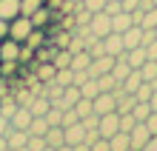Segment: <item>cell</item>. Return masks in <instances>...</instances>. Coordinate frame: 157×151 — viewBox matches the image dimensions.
Segmentation results:
<instances>
[{"label": "cell", "instance_id": "cell-1", "mask_svg": "<svg viewBox=\"0 0 157 151\" xmlns=\"http://www.w3.org/2000/svg\"><path fill=\"white\" fill-rule=\"evenodd\" d=\"M32 20L26 14H17L14 20H9V37H12V40H17V43H26V37L32 34Z\"/></svg>", "mask_w": 157, "mask_h": 151}, {"label": "cell", "instance_id": "cell-2", "mask_svg": "<svg viewBox=\"0 0 157 151\" xmlns=\"http://www.w3.org/2000/svg\"><path fill=\"white\" fill-rule=\"evenodd\" d=\"M89 32L94 34V37H106L109 32H112V14L94 12V14L89 17Z\"/></svg>", "mask_w": 157, "mask_h": 151}, {"label": "cell", "instance_id": "cell-3", "mask_svg": "<svg viewBox=\"0 0 157 151\" xmlns=\"http://www.w3.org/2000/svg\"><path fill=\"white\" fill-rule=\"evenodd\" d=\"M114 131H120V114H117V111L100 114V120H97V134L103 137V140H109Z\"/></svg>", "mask_w": 157, "mask_h": 151}, {"label": "cell", "instance_id": "cell-4", "mask_svg": "<svg viewBox=\"0 0 157 151\" xmlns=\"http://www.w3.org/2000/svg\"><path fill=\"white\" fill-rule=\"evenodd\" d=\"M91 108H94V114H109V111H117V100L112 91H100L94 100H91Z\"/></svg>", "mask_w": 157, "mask_h": 151}, {"label": "cell", "instance_id": "cell-5", "mask_svg": "<svg viewBox=\"0 0 157 151\" xmlns=\"http://www.w3.org/2000/svg\"><path fill=\"white\" fill-rule=\"evenodd\" d=\"M103 40V49H106V54H112V57H120L126 49H123V34L120 32H109L106 37H100Z\"/></svg>", "mask_w": 157, "mask_h": 151}, {"label": "cell", "instance_id": "cell-6", "mask_svg": "<svg viewBox=\"0 0 157 151\" xmlns=\"http://www.w3.org/2000/svg\"><path fill=\"white\" fill-rule=\"evenodd\" d=\"M149 137L151 134H149V128H146V123H137V126L128 131V143H132V148H137V151L149 143Z\"/></svg>", "mask_w": 157, "mask_h": 151}, {"label": "cell", "instance_id": "cell-7", "mask_svg": "<svg viewBox=\"0 0 157 151\" xmlns=\"http://www.w3.org/2000/svg\"><path fill=\"white\" fill-rule=\"evenodd\" d=\"M63 140H66V145H77L86 140V128H83V123H75V126H63Z\"/></svg>", "mask_w": 157, "mask_h": 151}, {"label": "cell", "instance_id": "cell-8", "mask_svg": "<svg viewBox=\"0 0 157 151\" xmlns=\"http://www.w3.org/2000/svg\"><path fill=\"white\" fill-rule=\"evenodd\" d=\"M32 111L26 108V106H17V111L12 117H9V123H12V128H20V131H29V123H32Z\"/></svg>", "mask_w": 157, "mask_h": 151}, {"label": "cell", "instance_id": "cell-9", "mask_svg": "<svg viewBox=\"0 0 157 151\" xmlns=\"http://www.w3.org/2000/svg\"><path fill=\"white\" fill-rule=\"evenodd\" d=\"M17 57H20V43L12 37H3L0 40V60H17Z\"/></svg>", "mask_w": 157, "mask_h": 151}, {"label": "cell", "instance_id": "cell-10", "mask_svg": "<svg viewBox=\"0 0 157 151\" xmlns=\"http://www.w3.org/2000/svg\"><path fill=\"white\" fill-rule=\"evenodd\" d=\"M77 100H80V89L75 86V83H71V86H66V89H63V97H60L57 103H52V106H57V108H71Z\"/></svg>", "mask_w": 157, "mask_h": 151}, {"label": "cell", "instance_id": "cell-11", "mask_svg": "<svg viewBox=\"0 0 157 151\" xmlns=\"http://www.w3.org/2000/svg\"><path fill=\"white\" fill-rule=\"evenodd\" d=\"M29 20H32V26H34V29H46V26H49V20H52V9H49V6L34 9V12L29 14Z\"/></svg>", "mask_w": 157, "mask_h": 151}, {"label": "cell", "instance_id": "cell-12", "mask_svg": "<svg viewBox=\"0 0 157 151\" xmlns=\"http://www.w3.org/2000/svg\"><path fill=\"white\" fill-rule=\"evenodd\" d=\"M20 14V0H0V20H14Z\"/></svg>", "mask_w": 157, "mask_h": 151}, {"label": "cell", "instance_id": "cell-13", "mask_svg": "<svg viewBox=\"0 0 157 151\" xmlns=\"http://www.w3.org/2000/svg\"><path fill=\"white\" fill-rule=\"evenodd\" d=\"M46 145H52V148H60V145H66V140H63V126H49L46 128Z\"/></svg>", "mask_w": 157, "mask_h": 151}, {"label": "cell", "instance_id": "cell-14", "mask_svg": "<svg viewBox=\"0 0 157 151\" xmlns=\"http://www.w3.org/2000/svg\"><path fill=\"white\" fill-rule=\"evenodd\" d=\"M49 106H52V103H49V97H46V94H34V100L29 103V111H32L34 117H46Z\"/></svg>", "mask_w": 157, "mask_h": 151}, {"label": "cell", "instance_id": "cell-15", "mask_svg": "<svg viewBox=\"0 0 157 151\" xmlns=\"http://www.w3.org/2000/svg\"><path fill=\"white\" fill-rule=\"evenodd\" d=\"M128 26H134V20H132V14H128V12H117V14H112V32H120V34H123Z\"/></svg>", "mask_w": 157, "mask_h": 151}, {"label": "cell", "instance_id": "cell-16", "mask_svg": "<svg viewBox=\"0 0 157 151\" xmlns=\"http://www.w3.org/2000/svg\"><path fill=\"white\" fill-rule=\"evenodd\" d=\"M109 148H112V151H126V148H132V143H128V131H114V134L109 137Z\"/></svg>", "mask_w": 157, "mask_h": 151}, {"label": "cell", "instance_id": "cell-17", "mask_svg": "<svg viewBox=\"0 0 157 151\" xmlns=\"http://www.w3.org/2000/svg\"><path fill=\"white\" fill-rule=\"evenodd\" d=\"M26 140H29V131L12 128V131L6 134V145H9V148H20V145H26Z\"/></svg>", "mask_w": 157, "mask_h": 151}, {"label": "cell", "instance_id": "cell-18", "mask_svg": "<svg viewBox=\"0 0 157 151\" xmlns=\"http://www.w3.org/2000/svg\"><path fill=\"white\" fill-rule=\"evenodd\" d=\"M123 57H126V63L132 66V69H140V63L146 60V49H143V46H134V49H128Z\"/></svg>", "mask_w": 157, "mask_h": 151}, {"label": "cell", "instance_id": "cell-19", "mask_svg": "<svg viewBox=\"0 0 157 151\" xmlns=\"http://www.w3.org/2000/svg\"><path fill=\"white\" fill-rule=\"evenodd\" d=\"M54 71H57V69H54V63H49V60H46V63H40V66H37L34 77H37L40 83H52V80H54Z\"/></svg>", "mask_w": 157, "mask_h": 151}, {"label": "cell", "instance_id": "cell-20", "mask_svg": "<svg viewBox=\"0 0 157 151\" xmlns=\"http://www.w3.org/2000/svg\"><path fill=\"white\" fill-rule=\"evenodd\" d=\"M94 80H97V89H100V91H112L114 86H120V80L114 77L112 71H106V74H97Z\"/></svg>", "mask_w": 157, "mask_h": 151}, {"label": "cell", "instance_id": "cell-21", "mask_svg": "<svg viewBox=\"0 0 157 151\" xmlns=\"http://www.w3.org/2000/svg\"><path fill=\"white\" fill-rule=\"evenodd\" d=\"M89 63H91V54H89L86 49H80V51L71 54V63H69V66L77 71V69H89Z\"/></svg>", "mask_w": 157, "mask_h": 151}, {"label": "cell", "instance_id": "cell-22", "mask_svg": "<svg viewBox=\"0 0 157 151\" xmlns=\"http://www.w3.org/2000/svg\"><path fill=\"white\" fill-rule=\"evenodd\" d=\"M77 89H80V97H89V100H94L97 94H100V89H97V80H94V77H89L86 83H80Z\"/></svg>", "mask_w": 157, "mask_h": 151}, {"label": "cell", "instance_id": "cell-23", "mask_svg": "<svg viewBox=\"0 0 157 151\" xmlns=\"http://www.w3.org/2000/svg\"><path fill=\"white\" fill-rule=\"evenodd\" d=\"M137 71H140V77H143V80H149V83H151V80L157 77V60H143Z\"/></svg>", "mask_w": 157, "mask_h": 151}, {"label": "cell", "instance_id": "cell-24", "mask_svg": "<svg viewBox=\"0 0 157 151\" xmlns=\"http://www.w3.org/2000/svg\"><path fill=\"white\" fill-rule=\"evenodd\" d=\"M140 83H143L140 71H137V69H132V71H128V77L123 80V89H126L128 94H134V91H137V86H140Z\"/></svg>", "mask_w": 157, "mask_h": 151}, {"label": "cell", "instance_id": "cell-25", "mask_svg": "<svg viewBox=\"0 0 157 151\" xmlns=\"http://www.w3.org/2000/svg\"><path fill=\"white\" fill-rule=\"evenodd\" d=\"M14 111H17V100L9 97V94H3V97H0V114H3V117H12Z\"/></svg>", "mask_w": 157, "mask_h": 151}, {"label": "cell", "instance_id": "cell-26", "mask_svg": "<svg viewBox=\"0 0 157 151\" xmlns=\"http://www.w3.org/2000/svg\"><path fill=\"white\" fill-rule=\"evenodd\" d=\"M132 114H134L137 123H143L146 117L151 114V108H149V103H146V100H137V103H134V108H132Z\"/></svg>", "mask_w": 157, "mask_h": 151}, {"label": "cell", "instance_id": "cell-27", "mask_svg": "<svg viewBox=\"0 0 157 151\" xmlns=\"http://www.w3.org/2000/svg\"><path fill=\"white\" fill-rule=\"evenodd\" d=\"M46 123H49V126H63V108L49 106V111H46Z\"/></svg>", "mask_w": 157, "mask_h": 151}, {"label": "cell", "instance_id": "cell-28", "mask_svg": "<svg viewBox=\"0 0 157 151\" xmlns=\"http://www.w3.org/2000/svg\"><path fill=\"white\" fill-rule=\"evenodd\" d=\"M46 128H49V123H46V117H32L29 123V134H46Z\"/></svg>", "mask_w": 157, "mask_h": 151}, {"label": "cell", "instance_id": "cell-29", "mask_svg": "<svg viewBox=\"0 0 157 151\" xmlns=\"http://www.w3.org/2000/svg\"><path fill=\"white\" fill-rule=\"evenodd\" d=\"M75 111L80 114V120L86 117V114H94V108H91V100H89V97H80V100L75 103Z\"/></svg>", "mask_w": 157, "mask_h": 151}, {"label": "cell", "instance_id": "cell-30", "mask_svg": "<svg viewBox=\"0 0 157 151\" xmlns=\"http://www.w3.org/2000/svg\"><path fill=\"white\" fill-rule=\"evenodd\" d=\"M140 26H143V29H154V26H157V6H151L149 12H143Z\"/></svg>", "mask_w": 157, "mask_h": 151}, {"label": "cell", "instance_id": "cell-31", "mask_svg": "<svg viewBox=\"0 0 157 151\" xmlns=\"http://www.w3.org/2000/svg\"><path fill=\"white\" fill-rule=\"evenodd\" d=\"M46 40H43V29H32V34L26 37V46H32V49H40Z\"/></svg>", "mask_w": 157, "mask_h": 151}, {"label": "cell", "instance_id": "cell-32", "mask_svg": "<svg viewBox=\"0 0 157 151\" xmlns=\"http://www.w3.org/2000/svg\"><path fill=\"white\" fill-rule=\"evenodd\" d=\"M26 148L29 151H43L46 148V140L40 134H29V140H26Z\"/></svg>", "mask_w": 157, "mask_h": 151}, {"label": "cell", "instance_id": "cell-33", "mask_svg": "<svg viewBox=\"0 0 157 151\" xmlns=\"http://www.w3.org/2000/svg\"><path fill=\"white\" fill-rule=\"evenodd\" d=\"M17 60H0V77H12V74L17 71Z\"/></svg>", "mask_w": 157, "mask_h": 151}, {"label": "cell", "instance_id": "cell-34", "mask_svg": "<svg viewBox=\"0 0 157 151\" xmlns=\"http://www.w3.org/2000/svg\"><path fill=\"white\" fill-rule=\"evenodd\" d=\"M40 6H43V0H20V14L29 17L34 9H40Z\"/></svg>", "mask_w": 157, "mask_h": 151}, {"label": "cell", "instance_id": "cell-35", "mask_svg": "<svg viewBox=\"0 0 157 151\" xmlns=\"http://www.w3.org/2000/svg\"><path fill=\"white\" fill-rule=\"evenodd\" d=\"M134 126H137V120H134V114H132V111L120 114V131H132Z\"/></svg>", "mask_w": 157, "mask_h": 151}, {"label": "cell", "instance_id": "cell-36", "mask_svg": "<svg viewBox=\"0 0 157 151\" xmlns=\"http://www.w3.org/2000/svg\"><path fill=\"white\" fill-rule=\"evenodd\" d=\"M80 6L86 9V12H103V6H106V0H80Z\"/></svg>", "mask_w": 157, "mask_h": 151}, {"label": "cell", "instance_id": "cell-37", "mask_svg": "<svg viewBox=\"0 0 157 151\" xmlns=\"http://www.w3.org/2000/svg\"><path fill=\"white\" fill-rule=\"evenodd\" d=\"M52 63H54V69H63V66H69V63H71V51H69V49H63Z\"/></svg>", "mask_w": 157, "mask_h": 151}, {"label": "cell", "instance_id": "cell-38", "mask_svg": "<svg viewBox=\"0 0 157 151\" xmlns=\"http://www.w3.org/2000/svg\"><path fill=\"white\" fill-rule=\"evenodd\" d=\"M14 100H17V106H26V108H29V103L34 100V91H32V89H29V91H17Z\"/></svg>", "mask_w": 157, "mask_h": 151}, {"label": "cell", "instance_id": "cell-39", "mask_svg": "<svg viewBox=\"0 0 157 151\" xmlns=\"http://www.w3.org/2000/svg\"><path fill=\"white\" fill-rule=\"evenodd\" d=\"M89 151H112V148H109V140H103V137H97L94 143H89Z\"/></svg>", "mask_w": 157, "mask_h": 151}, {"label": "cell", "instance_id": "cell-40", "mask_svg": "<svg viewBox=\"0 0 157 151\" xmlns=\"http://www.w3.org/2000/svg\"><path fill=\"white\" fill-rule=\"evenodd\" d=\"M143 123H146V128H149V134L154 137V134H157V111H151V114L146 117Z\"/></svg>", "mask_w": 157, "mask_h": 151}, {"label": "cell", "instance_id": "cell-41", "mask_svg": "<svg viewBox=\"0 0 157 151\" xmlns=\"http://www.w3.org/2000/svg\"><path fill=\"white\" fill-rule=\"evenodd\" d=\"M143 49H146V60H157V37H154L151 43H146Z\"/></svg>", "mask_w": 157, "mask_h": 151}, {"label": "cell", "instance_id": "cell-42", "mask_svg": "<svg viewBox=\"0 0 157 151\" xmlns=\"http://www.w3.org/2000/svg\"><path fill=\"white\" fill-rule=\"evenodd\" d=\"M137 6H140V0H120V9H123V12H128V14H132Z\"/></svg>", "mask_w": 157, "mask_h": 151}, {"label": "cell", "instance_id": "cell-43", "mask_svg": "<svg viewBox=\"0 0 157 151\" xmlns=\"http://www.w3.org/2000/svg\"><path fill=\"white\" fill-rule=\"evenodd\" d=\"M9 131H12V123H9V117H3V114H0V137H6Z\"/></svg>", "mask_w": 157, "mask_h": 151}, {"label": "cell", "instance_id": "cell-44", "mask_svg": "<svg viewBox=\"0 0 157 151\" xmlns=\"http://www.w3.org/2000/svg\"><path fill=\"white\" fill-rule=\"evenodd\" d=\"M140 151H157V134H154V137H149V143H146Z\"/></svg>", "mask_w": 157, "mask_h": 151}, {"label": "cell", "instance_id": "cell-45", "mask_svg": "<svg viewBox=\"0 0 157 151\" xmlns=\"http://www.w3.org/2000/svg\"><path fill=\"white\" fill-rule=\"evenodd\" d=\"M149 108H151V111H157V89L151 91V97H149Z\"/></svg>", "mask_w": 157, "mask_h": 151}, {"label": "cell", "instance_id": "cell-46", "mask_svg": "<svg viewBox=\"0 0 157 151\" xmlns=\"http://www.w3.org/2000/svg\"><path fill=\"white\" fill-rule=\"evenodd\" d=\"M3 37H9V23L0 20V40H3Z\"/></svg>", "mask_w": 157, "mask_h": 151}, {"label": "cell", "instance_id": "cell-47", "mask_svg": "<svg viewBox=\"0 0 157 151\" xmlns=\"http://www.w3.org/2000/svg\"><path fill=\"white\" fill-rule=\"evenodd\" d=\"M151 6H154V0H140V6H137V9H143V12H149Z\"/></svg>", "mask_w": 157, "mask_h": 151}, {"label": "cell", "instance_id": "cell-48", "mask_svg": "<svg viewBox=\"0 0 157 151\" xmlns=\"http://www.w3.org/2000/svg\"><path fill=\"white\" fill-rule=\"evenodd\" d=\"M60 3L63 0H49V9H60Z\"/></svg>", "mask_w": 157, "mask_h": 151}, {"label": "cell", "instance_id": "cell-49", "mask_svg": "<svg viewBox=\"0 0 157 151\" xmlns=\"http://www.w3.org/2000/svg\"><path fill=\"white\" fill-rule=\"evenodd\" d=\"M54 151H71V148L69 145H60V148H54Z\"/></svg>", "mask_w": 157, "mask_h": 151}, {"label": "cell", "instance_id": "cell-50", "mask_svg": "<svg viewBox=\"0 0 157 151\" xmlns=\"http://www.w3.org/2000/svg\"><path fill=\"white\" fill-rule=\"evenodd\" d=\"M12 151H29V148H26V145H20V148H12Z\"/></svg>", "mask_w": 157, "mask_h": 151}, {"label": "cell", "instance_id": "cell-51", "mask_svg": "<svg viewBox=\"0 0 157 151\" xmlns=\"http://www.w3.org/2000/svg\"><path fill=\"white\" fill-rule=\"evenodd\" d=\"M151 89H157V77H154V80H151Z\"/></svg>", "mask_w": 157, "mask_h": 151}, {"label": "cell", "instance_id": "cell-52", "mask_svg": "<svg viewBox=\"0 0 157 151\" xmlns=\"http://www.w3.org/2000/svg\"><path fill=\"white\" fill-rule=\"evenodd\" d=\"M43 151H54V148H52V145H46V148H43Z\"/></svg>", "mask_w": 157, "mask_h": 151}, {"label": "cell", "instance_id": "cell-53", "mask_svg": "<svg viewBox=\"0 0 157 151\" xmlns=\"http://www.w3.org/2000/svg\"><path fill=\"white\" fill-rule=\"evenodd\" d=\"M126 151H137V148H126Z\"/></svg>", "mask_w": 157, "mask_h": 151}, {"label": "cell", "instance_id": "cell-54", "mask_svg": "<svg viewBox=\"0 0 157 151\" xmlns=\"http://www.w3.org/2000/svg\"><path fill=\"white\" fill-rule=\"evenodd\" d=\"M154 34H157V26H154Z\"/></svg>", "mask_w": 157, "mask_h": 151}, {"label": "cell", "instance_id": "cell-55", "mask_svg": "<svg viewBox=\"0 0 157 151\" xmlns=\"http://www.w3.org/2000/svg\"><path fill=\"white\" fill-rule=\"evenodd\" d=\"M154 6H157V0H154Z\"/></svg>", "mask_w": 157, "mask_h": 151}]
</instances>
